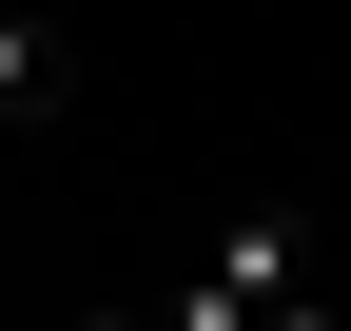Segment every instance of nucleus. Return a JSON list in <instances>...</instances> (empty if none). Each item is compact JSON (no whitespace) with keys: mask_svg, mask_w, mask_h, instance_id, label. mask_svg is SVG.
<instances>
[{"mask_svg":"<svg viewBox=\"0 0 351 331\" xmlns=\"http://www.w3.org/2000/svg\"><path fill=\"white\" fill-rule=\"evenodd\" d=\"M156 331H332V273H313V234H293V215H234V234L176 254Z\"/></svg>","mask_w":351,"mask_h":331,"instance_id":"f257e3e1","label":"nucleus"},{"mask_svg":"<svg viewBox=\"0 0 351 331\" xmlns=\"http://www.w3.org/2000/svg\"><path fill=\"white\" fill-rule=\"evenodd\" d=\"M98 331H156V312H98Z\"/></svg>","mask_w":351,"mask_h":331,"instance_id":"7ed1b4c3","label":"nucleus"},{"mask_svg":"<svg viewBox=\"0 0 351 331\" xmlns=\"http://www.w3.org/2000/svg\"><path fill=\"white\" fill-rule=\"evenodd\" d=\"M0 20H39V0H0Z\"/></svg>","mask_w":351,"mask_h":331,"instance_id":"20e7f679","label":"nucleus"},{"mask_svg":"<svg viewBox=\"0 0 351 331\" xmlns=\"http://www.w3.org/2000/svg\"><path fill=\"white\" fill-rule=\"evenodd\" d=\"M39 98H59V20H0V137H20Z\"/></svg>","mask_w":351,"mask_h":331,"instance_id":"f03ea898","label":"nucleus"}]
</instances>
